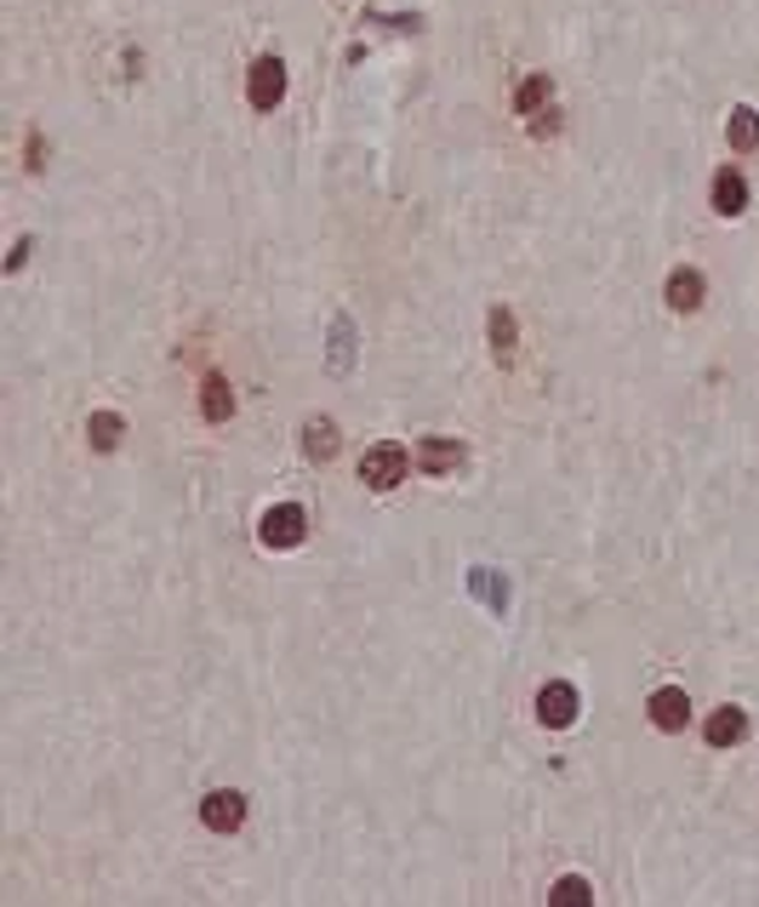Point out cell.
<instances>
[{
  "mask_svg": "<svg viewBox=\"0 0 759 907\" xmlns=\"http://www.w3.org/2000/svg\"><path fill=\"white\" fill-rule=\"evenodd\" d=\"M731 149H742V155L759 149V115L753 109H731Z\"/></svg>",
  "mask_w": 759,
  "mask_h": 907,
  "instance_id": "cell-13",
  "label": "cell"
},
{
  "mask_svg": "<svg viewBox=\"0 0 759 907\" xmlns=\"http://www.w3.org/2000/svg\"><path fill=\"white\" fill-rule=\"evenodd\" d=\"M669 309H674V314L702 309V274H697V269H674V274H669Z\"/></svg>",
  "mask_w": 759,
  "mask_h": 907,
  "instance_id": "cell-9",
  "label": "cell"
},
{
  "mask_svg": "<svg viewBox=\"0 0 759 907\" xmlns=\"http://www.w3.org/2000/svg\"><path fill=\"white\" fill-rule=\"evenodd\" d=\"M463 462V446H451V440H422L417 446V468H429V474H451Z\"/></svg>",
  "mask_w": 759,
  "mask_h": 907,
  "instance_id": "cell-10",
  "label": "cell"
},
{
  "mask_svg": "<svg viewBox=\"0 0 759 907\" xmlns=\"http://www.w3.org/2000/svg\"><path fill=\"white\" fill-rule=\"evenodd\" d=\"M406 462H417V457H406V446L383 440V446H371V451L360 457V480H366L371 491H395V486L406 480Z\"/></svg>",
  "mask_w": 759,
  "mask_h": 907,
  "instance_id": "cell-1",
  "label": "cell"
},
{
  "mask_svg": "<svg viewBox=\"0 0 759 907\" xmlns=\"http://www.w3.org/2000/svg\"><path fill=\"white\" fill-rule=\"evenodd\" d=\"M685 720H691V702H685V691H674V685L651 691V725H656V731H680Z\"/></svg>",
  "mask_w": 759,
  "mask_h": 907,
  "instance_id": "cell-6",
  "label": "cell"
},
{
  "mask_svg": "<svg viewBox=\"0 0 759 907\" xmlns=\"http://www.w3.org/2000/svg\"><path fill=\"white\" fill-rule=\"evenodd\" d=\"M554 901H559V907H572V901H594V890H588L583 879H559V885H554Z\"/></svg>",
  "mask_w": 759,
  "mask_h": 907,
  "instance_id": "cell-18",
  "label": "cell"
},
{
  "mask_svg": "<svg viewBox=\"0 0 759 907\" xmlns=\"http://www.w3.org/2000/svg\"><path fill=\"white\" fill-rule=\"evenodd\" d=\"M257 537H263V548H298V543L309 537V514H303L298 503H274V508L257 519Z\"/></svg>",
  "mask_w": 759,
  "mask_h": 907,
  "instance_id": "cell-2",
  "label": "cell"
},
{
  "mask_svg": "<svg viewBox=\"0 0 759 907\" xmlns=\"http://www.w3.org/2000/svg\"><path fill=\"white\" fill-rule=\"evenodd\" d=\"M702 737L714 748H737L748 737V713L742 708H714V713H708V725H702Z\"/></svg>",
  "mask_w": 759,
  "mask_h": 907,
  "instance_id": "cell-7",
  "label": "cell"
},
{
  "mask_svg": "<svg viewBox=\"0 0 759 907\" xmlns=\"http://www.w3.org/2000/svg\"><path fill=\"white\" fill-rule=\"evenodd\" d=\"M514 331H519V325H514V314H508V309H492V349H497L503 360L514 354Z\"/></svg>",
  "mask_w": 759,
  "mask_h": 907,
  "instance_id": "cell-16",
  "label": "cell"
},
{
  "mask_svg": "<svg viewBox=\"0 0 759 907\" xmlns=\"http://www.w3.org/2000/svg\"><path fill=\"white\" fill-rule=\"evenodd\" d=\"M714 212H720V217H742V212H748V183H742V172H720V177H714Z\"/></svg>",
  "mask_w": 759,
  "mask_h": 907,
  "instance_id": "cell-8",
  "label": "cell"
},
{
  "mask_svg": "<svg viewBox=\"0 0 759 907\" xmlns=\"http://www.w3.org/2000/svg\"><path fill=\"white\" fill-rule=\"evenodd\" d=\"M474 588H480V594H492V599H486L492 611H503V605H508V583H503V577L492 583V577H486V570H480V577H474Z\"/></svg>",
  "mask_w": 759,
  "mask_h": 907,
  "instance_id": "cell-19",
  "label": "cell"
},
{
  "mask_svg": "<svg viewBox=\"0 0 759 907\" xmlns=\"http://www.w3.org/2000/svg\"><path fill=\"white\" fill-rule=\"evenodd\" d=\"M120 435H126V422H120L115 411H98V417H91V446H98V451H115Z\"/></svg>",
  "mask_w": 759,
  "mask_h": 907,
  "instance_id": "cell-14",
  "label": "cell"
},
{
  "mask_svg": "<svg viewBox=\"0 0 759 907\" xmlns=\"http://www.w3.org/2000/svg\"><path fill=\"white\" fill-rule=\"evenodd\" d=\"M349 331H354V325H349L343 314H338V320H331V343H338V349H331V365H338V371L349 365Z\"/></svg>",
  "mask_w": 759,
  "mask_h": 907,
  "instance_id": "cell-17",
  "label": "cell"
},
{
  "mask_svg": "<svg viewBox=\"0 0 759 907\" xmlns=\"http://www.w3.org/2000/svg\"><path fill=\"white\" fill-rule=\"evenodd\" d=\"M246 98H252V109H274L280 98H286V64H280L274 52L252 64V75H246Z\"/></svg>",
  "mask_w": 759,
  "mask_h": 907,
  "instance_id": "cell-3",
  "label": "cell"
},
{
  "mask_svg": "<svg viewBox=\"0 0 759 907\" xmlns=\"http://www.w3.org/2000/svg\"><path fill=\"white\" fill-rule=\"evenodd\" d=\"M201 411H206L212 422H223V417L234 411V394H228V383H223V371H206V383H201Z\"/></svg>",
  "mask_w": 759,
  "mask_h": 907,
  "instance_id": "cell-11",
  "label": "cell"
},
{
  "mask_svg": "<svg viewBox=\"0 0 759 907\" xmlns=\"http://www.w3.org/2000/svg\"><path fill=\"white\" fill-rule=\"evenodd\" d=\"M201 822L217 828V833H234V828L246 822V799H241V793H228V788L206 793V799H201Z\"/></svg>",
  "mask_w": 759,
  "mask_h": 907,
  "instance_id": "cell-5",
  "label": "cell"
},
{
  "mask_svg": "<svg viewBox=\"0 0 759 907\" xmlns=\"http://www.w3.org/2000/svg\"><path fill=\"white\" fill-rule=\"evenodd\" d=\"M537 720L548 725V731H565L577 720V685H565V680H554V685H543V696H537Z\"/></svg>",
  "mask_w": 759,
  "mask_h": 907,
  "instance_id": "cell-4",
  "label": "cell"
},
{
  "mask_svg": "<svg viewBox=\"0 0 759 907\" xmlns=\"http://www.w3.org/2000/svg\"><path fill=\"white\" fill-rule=\"evenodd\" d=\"M303 451H309L314 462H325L331 451H338V428H331V417H314V422L303 428Z\"/></svg>",
  "mask_w": 759,
  "mask_h": 907,
  "instance_id": "cell-12",
  "label": "cell"
},
{
  "mask_svg": "<svg viewBox=\"0 0 759 907\" xmlns=\"http://www.w3.org/2000/svg\"><path fill=\"white\" fill-rule=\"evenodd\" d=\"M554 98V86H548V75H532L526 86H519V115H537L543 104Z\"/></svg>",
  "mask_w": 759,
  "mask_h": 907,
  "instance_id": "cell-15",
  "label": "cell"
}]
</instances>
